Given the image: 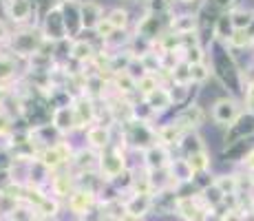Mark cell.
I'll use <instances>...</instances> for the list:
<instances>
[{"instance_id":"obj_1","label":"cell","mask_w":254,"mask_h":221,"mask_svg":"<svg viewBox=\"0 0 254 221\" xmlns=\"http://www.w3.org/2000/svg\"><path fill=\"white\" fill-rule=\"evenodd\" d=\"M45 40H51V42H62L66 36V20H64V13H62V7L56 4L51 11L47 13L45 18Z\"/></svg>"},{"instance_id":"obj_2","label":"cell","mask_w":254,"mask_h":221,"mask_svg":"<svg viewBox=\"0 0 254 221\" xmlns=\"http://www.w3.org/2000/svg\"><path fill=\"white\" fill-rule=\"evenodd\" d=\"M212 117L217 124L221 126H232L234 122L239 120V104L230 97H223V100H217L212 106Z\"/></svg>"},{"instance_id":"obj_3","label":"cell","mask_w":254,"mask_h":221,"mask_svg":"<svg viewBox=\"0 0 254 221\" xmlns=\"http://www.w3.org/2000/svg\"><path fill=\"white\" fill-rule=\"evenodd\" d=\"M104 18H102V7L93 0H86L84 4H80V22H82V29H93L100 24Z\"/></svg>"},{"instance_id":"obj_4","label":"cell","mask_w":254,"mask_h":221,"mask_svg":"<svg viewBox=\"0 0 254 221\" xmlns=\"http://www.w3.org/2000/svg\"><path fill=\"white\" fill-rule=\"evenodd\" d=\"M93 204H95V193H93V190H77V193H73L71 199H69V208L75 215L91 213Z\"/></svg>"},{"instance_id":"obj_5","label":"cell","mask_w":254,"mask_h":221,"mask_svg":"<svg viewBox=\"0 0 254 221\" xmlns=\"http://www.w3.org/2000/svg\"><path fill=\"white\" fill-rule=\"evenodd\" d=\"M150 206H153V197H150V195H133V199L124 206V210H126L124 215L139 219V217H144V215L148 213Z\"/></svg>"},{"instance_id":"obj_6","label":"cell","mask_w":254,"mask_h":221,"mask_svg":"<svg viewBox=\"0 0 254 221\" xmlns=\"http://www.w3.org/2000/svg\"><path fill=\"white\" fill-rule=\"evenodd\" d=\"M146 106H150V111H166L168 106H173V95H170V91H166V88H155L153 93H148L146 95Z\"/></svg>"},{"instance_id":"obj_7","label":"cell","mask_w":254,"mask_h":221,"mask_svg":"<svg viewBox=\"0 0 254 221\" xmlns=\"http://www.w3.org/2000/svg\"><path fill=\"white\" fill-rule=\"evenodd\" d=\"M7 11L13 22H24L33 11L31 0H7Z\"/></svg>"},{"instance_id":"obj_8","label":"cell","mask_w":254,"mask_h":221,"mask_svg":"<svg viewBox=\"0 0 254 221\" xmlns=\"http://www.w3.org/2000/svg\"><path fill=\"white\" fill-rule=\"evenodd\" d=\"M51 122H53V126H56L58 131H69L73 124H77L75 109H73V106H62V109H56V111H53Z\"/></svg>"},{"instance_id":"obj_9","label":"cell","mask_w":254,"mask_h":221,"mask_svg":"<svg viewBox=\"0 0 254 221\" xmlns=\"http://www.w3.org/2000/svg\"><path fill=\"white\" fill-rule=\"evenodd\" d=\"M100 166H102V173L106 175V179H115V177H120L124 173V159H122L117 153L102 157Z\"/></svg>"},{"instance_id":"obj_10","label":"cell","mask_w":254,"mask_h":221,"mask_svg":"<svg viewBox=\"0 0 254 221\" xmlns=\"http://www.w3.org/2000/svg\"><path fill=\"white\" fill-rule=\"evenodd\" d=\"M146 164L150 170H162L168 164V153H166L164 146H150L146 150Z\"/></svg>"},{"instance_id":"obj_11","label":"cell","mask_w":254,"mask_h":221,"mask_svg":"<svg viewBox=\"0 0 254 221\" xmlns=\"http://www.w3.org/2000/svg\"><path fill=\"white\" fill-rule=\"evenodd\" d=\"M159 27H162L159 16L148 13V16L141 18V22L137 24V33H139V38H144V40H153V38L159 33Z\"/></svg>"},{"instance_id":"obj_12","label":"cell","mask_w":254,"mask_h":221,"mask_svg":"<svg viewBox=\"0 0 254 221\" xmlns=\"http://www.w3.org/2000/svg\"><path fill=\"white\" fill-rule=\"evenodd\" d=\"M177 210L182 213V217L186 221H197V219H201V210L197 208V204L192 201V197H179L177 199Z\"/></svg>"},{"instance_id":"obj_13","label":"cell","mask_w":254,"mask_h":221,"mask_svg":"<svg viewBox=\"0 0 254 221\" xmlns=\"http://www.w3.org/2000/svg\"><path fill=\"white\" fill-rule=\"evenodd\" d=\"M230 18L237 31H250L254 22V11H250V9H234V11H230Z\"/></svg>"},{"instance_id":"obj_14","label":"cell","mask_w":254,"mask_h":221,"mask_svg":"<svg viewBox=\"0 0 254 221\" xmlns=\"http://www.w3.org/2000/svg\"><path fill=\"white\" fill-rule=\"evenodd\" d=\"M237 31L234 29V24H232V18H230V13H221V16L214 20V36L217 38H221V40H230L232 38V33Z\"/></svg>"},{"instance_id":"obj_15","label":"cell","mask_w":254,"mask_h":221,"mask_svg":"<svg viewBox=\"0 0 254 221\" xmlns=\"http://www.w3.org/2000/svg\"><path fill=\"white\" fill-rule=\"evenodd\" d=\"M173 29L177 36H186V33L197 31V16H190V13H184V16H177L173 20Z\"/></svg>"},{"instance_id":"obj_16","label":"cell","mask_w":254,"mask_h":221,"mask_svg":"<svg viewBox=\"0 0 254 221\" xmlns=\"http://www.w3.org/2000/svg\"><path fill=\"white\" fill-rule=\"evenodd\" d=\"M201 120H203V113L201 109H199L197 104H192V106H186V109L182 111V115H179V126H184V124H188V126H199L201 124Z\"/></svg>"},{"instance_id":"obj_17","label":"cell","mask_w":254,"mask_h":221,"mask_svg":"<svg viewBox=\"0 0 254 221\" xmlns=\"http://www.w3.org/2000/svg\"><path fill=\"white\" fill-rule=\"evenodd\" d=\"M62 148H64V146H53V148H47L45 153H42V166H45V168H56V166H60L62 161L66 159V157L62 155Z\"/></svg>"},{"instance_id":"obj_18","label":"cell","mask_w":254,"mask_h":221,"mask_svg":"<svg viewBox=\"0 0 254 221\" xmlns=\"http://www.w3.org/2000/svg\"><path fill=\"white\" fill-rule=\"evenodd\" d=\"M173 80L177 86H188L190 82H192V77H190V65L186 60H182L179 65L173 67Z\"/></svg>"},{"instance_id":"obj_19","label":"cell","mask_w":254,"mask_h":221,"mask_svg":"<svg viewBox=\"0 0 254 221\" xmlns=\"http://www.w3.org/2000/svg\"><path fill=\"white\" fill-rule=\"evenodd\" d=\"M71 58L73 60H77V62H86V60H91L93 58V47L86 40H77V42H73V47H71Z\"/></svg>"},{"instance_id":"obj_20","label":"cell","mask_w":254,"mask_h":221,"mask_svg":"<svg viewBox=\"0 0 254 221\" xmlns=\"http://www.w3.org/2000/svg\"><path fill=\"white\" fill-rule=\"evenodd\" d=\"M214 186H217V188L228 197V195H234L239 190V179L234 175H221V177L214 179Z\"/></svg>"},{"instance_id":"obj_21","label":"cell","mask_w":254,"mask_h":221,"mask_svg":"<svg viewBox=\"0 0 254 221\" xmlns=\"http://www.w3.org/2000/svg\"><path fill=\"white\" fill-rule=\"evenodd\" d=\"M179 137H182L179 122H173V124H166L159 129V140L166 142V144H175V142H179Z\"/></svg>"},{"instance_id":"obj_22","label":"cell","mask_w":254,"mask_h":221,"mask_svg":"<svg viewBox=\"0 0 254 221\" xmlns=\"http://www.w3.org/2000/svg\"><path fill=\"white\" fill-rule=\"evenodd\" d=\"M86 137H89V142L95 148H104L106 144H109V131L104 129V126H93L86 133Z\"/></svg>"},{"instance_id":"obj_23","label":"cell","mask_w":254,"mask_h":221,"mask_svg":"<svg viewBox=\"0 0 254 221\" xmlns=\"http://www.w3.org/2000/svg\"><path fill=\"white\" fill-rule=\"evenodd\" d=\"M188 164H190V168H192V173H194V175H199V173H206V170H208V166H210L208 153H206V150H201V153H194V155H190V157H188Z\"/></svg>"},{"instance_id":"obj_24","label":"cell","mask_w":254,"mask_h":221,"mask_svg":"<svg viewBox=\"0 0 254 221\" xmlns=\"http://www.w3.org/2000/svg\"><path fill=\"white\" fill-rule=\"evenodd\" d=\"M106 20L113 24L115 31H120V29H126V27H128V11L117 7V9H113V11L109 13V18H106Z\"/></svg>"},{"instance_id":"obj_25","label":"cell","mask_w":254,"mask_h":221,"mask_svg":"<svg viewBox=\"0 0 254 221\" xmlns=\"http://www.w3.org/2000/svg\"><path fill=\"white\" fill-rule=\"evenodd\" d=\"M252 33L250 31H234L232 38L228 40L232 49H246V47H252Z\"/></svg>"},{"instance_id":"obj_26","label":"cell","mask_w":254,"mask_h":221,"mask_svg":"<svg viewBox=\"0 0 254 221\" xmlns=\"http://www.w3.org/2000/svg\"><path fill=\"white\" fill-rule=\"evenodd\" d=\"M182 146L186 148V153H188V157H190V155H194V153H201V150H203L201 140H199V135H194V133H188V135L184 137Z\"/></svg>"},{"instance_id":"obj_27","label":"cell","mask_w":254,"mask_h":221,"mask_svg":"<svg viewBox=\"0 0 254 221\" xmlns=\"http://www.w3.org/2000/svg\"><path fill=\"white\" fill-rule=\"evenodd\" d=\"M53 195H58V197H69V195H73L69 177H56L53 179Z\"/></svg>"},{"instance_id":"obj_28","label":"cell","mask_w":254,"mask_h":221,"mask_svg":"<svg viewBox=\"0 0 254 221\" xmlns=\"http://www.w3.org/2000/svg\"><path fill=\"white\" fill-rule=\"evenodd\" d=\"M137 88L141 93H144V97L148 95V93H153L155 88H159V84H157V77L153 75V73H146L144 77H139L137 80Z\"/></svg>"},{"instance_id":"obj_29","label":"cell","mask_w":254,"mask_h":221,"mask_svg":"<svg viewBox=\"0 0 254 221\" xmlns=\"http://www.w3.org/2000/svg\"><path fill=\"white\" fill-rule=\"evenodd\" d=\"M210 69L206 67V62H201V65H190V77H192V82H203L210 77Z\"/></svg>"},{"instance_id":"obj_30","label":"cell","mask_w":254,"mask_h":221,"mask_svg":"<svg viewBox=\"0 0 254 221\" xmlns=\"http://www.w3.org/2000/svg\"><path fill=\"white\" fill-rule=\"evenodd\" d=\"M170 9V0H148V13L162 16Z\"/></svg>"},{"instance_id":"obj_31","label":"cell","mask_w":254,"mask_h":221,"mask_svg":"<svg viewBox=\"0 0 254 221\" xmlns=\"http://www.w3.org/2000/svg\"><path fill=\"white\" fill-rule=\"evenodd\" d=\"M186 62L188 65H201L203 62V49H201V44L199 47H190V49H186Z\"/></svg>"},{"instance_id":"obj_32","label":"cell","mask_w":254,"mask_h":221,"mask_svg":"<svg viewBox=\"0 0 254 221\" xmlns=\"http://www.w3.org/2000/svg\"><path fill=\"white\" fill-rule=\"evenodd\" d=\"M95 33H97L100 38H104V40H111V38H113V33H115V27L104 18V20H102V22L95 27Z\"/></svg>"},{"instance_id":"obj_33","label":"cell","mask_w":254,"mask_h":221,"mask_svg":"<svg viewBox=\"0 0 254 221\" xmlns=\"http://www.w3.org/2000/svg\"><path fill=\"white\" fill-rule=\"evenodd\" d=\"M13 75V62L9 58H0V80H9Z\"/></svg>"},{"instance_id":"obj_34","label":"cell","mask_w":254,"mask_h":221,"mask_svg":"<svg viewBox=\"0 0 254 221\" xmlns=\"http://www.w3.org/2000/svg\"><path fill=\"white\" fill-rule=\"evenodd\" d=\"M40 210H42V217H56V215H58V204L47 197L40 204Z\"/></svg>"},{"instance_id":"obj_35","label":"cell","mask_w":254,"mask_h":221,"mask_svg":"<svg viewBox=\"0 0 254 221\" xmlns=\"http://www.w3.org/2000/svg\"><path fill=\"white\" fill-rule=\"evenodd\" d=\"M234 2L237 0H212V7H217L219 11H228V9L234 7Z\"/></svg>"},{"instance_id":"obj_36","label":"cell","mask_w":254,"mask_h":221,"mask_svg":"<svg viewBox=\"0 0 254 221\" xmlns=\"http://www.w3.org/2000/svg\"><path fill=\"white\" fill-rule=\"evenodd\" d=\"M221 221H243V215L239 213V210H228Z\"/></svg>"},{"instance_id":"obj_37","label":"cell","mask_w":254,"mask_h":221,"mask_svg":"<svg viewBox=\"0 0 254 221\" xmlns=\"http://www.w3.org/2000/svg\"><path fill=\"white\" fill-rule=\"evenodd\" d=\"M7 131H9V117L4 115V113H0V135Z\"/></svg>"},{"instance_id":"obj_38","label":"cell","mask_w":254,"mask_h":221,"mask_svg":"<svg viewBox=\"0 0 254 221\" xmlns=\"http://www.w3.org/2000/svg\"><path fill=\"white\" fill-rule=\"evenodd\" d=\"M246 100H248V104H254V82H250L246 88Z\"/></svg>"},{"instance_id":"obj_39","label":"cell","mask_w":254,"mask_h":221,"mask_svg":"<svg viewBox=\"0 0 254 221\" xmlns=\"http://www.w3.org/2000/svg\"><path fill=\"white\" fill-rule=\"evenodd\" d=\"M246 166H248V168H250V170H254V148H252L250 153L246 155Z\"/></svg>"},{"instance_id":"obj_40","label":"cell","mask_w":254,"mask_h":221,"mask_svg":"<svg viewBox=\"0 0 254 221\" xmlns=\"http://www.w3.org/2000/svg\"><path fill=\"white\" fill-rule=\"evenodd\" d=\"M4 36H7V27H4V24L2 22H0V40H2V38Z\"/></svg>"},{"instance_id":"obj_41","label":"cell","mask_w":254,"mask_h":221,"mask_svg":"<svg viewBox=\"0 0 254 221\" xmlns=\"http://www.w3.org/2000/svg\"><path fill=\"white\" fill-rule=\"evenodd\" d=\"M40 221H56V217H42Z\"/></svg>"},{"instance_id":"obj_42","label":"cell","mask_w":254,"mask_h":221,"mask_svg":"<svg viewBox=\"0 0 254 221\" xmlns=\"http://www.w3.org/2000/svg\"><path fill=\"white\" fill-rule=\"evenodd\" d=\"M182 2H192V0H182Z\"/></svg>"},{"instance_id":"obj_43","label":"cell","mask_w":254,"mask_h":221,"mask_svg":"<svg viewBox=\"0 0 254 221\" xmlns=\"http://www.w3.org/2000/svg\"><path fill=\"white\" fill-rule=\"evenodd\" d=\"M252 47H254V38H252Z\"/></svg>"},{"instance_id":"obj_44","label":"cell","mask_w":254,"mask_h":221,"mask_svg":"<svg viewBox=\"0 0 254 221\" xmlns=\"http://www.w3.org/2000/svg\"><path fill=\"white\" fill-rule=\"evenodd\" d=\"M252 213H254V208H252Z\"/></svg>"}]
</instances>
